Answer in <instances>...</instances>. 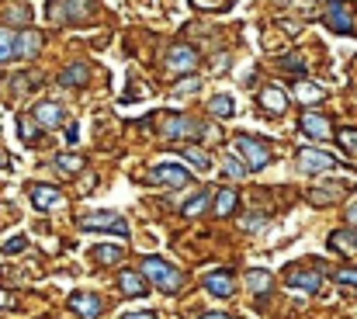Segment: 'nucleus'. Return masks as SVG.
<instances>
[{
	"instance_id": "39448f33",
	"label": "nucleus",
	"mask_w": 357,
	"mask_h": 319,
	"mask_svg": "<svg viewBox=\"0 0 357 319\" xmlns=\"http://www.w3.org/2000/svg\"><path fill=\"white\" fill-rule=\"evenodd\" d=\"M149 184H156V188H184V184H191V174L181 163H156L149 170Z\"/></svg>"
},
{
	"instance_id": "f704fd0d",
	"label": "nucleus",
	"mask_w": 357,
	"mask_h": 319,
	"mask_svg": "<svg viewBox=\"0 0 357 319\" xmlns=\"http://www.w3.org/2000/svg\"><path fill=\"white\" fill-rule=\"evenodd\" d=\"M226 170H229L232 177H243V174H246V163H239L236 156H229V160H226Z\"/></svg>"
},
{
	"instance_id": "0eeeda50",
	"label": "nucleus",
	"mask_w": 357,
	"mask_h": 319,
	"mask_svg": "<svg viewBox=\"0 0 357 319\" xmlns=\"http://www.w3.org/2000/svg\"><path fill=\"white\" fill-rule=\"evenodd\" d=\"M333 167H336V156H329L326 149H312V146L298 149V170L302 174H326Z\"/></svg>"
},
{
	"instance_id": "cd10ccee",
	"label": "nucleus",
	"mask_w": 357,
	"mask_h": 319,
	"mask_svg": "<svg viewBox=\"0 0 357 319\" xmlns=\"http://www.w3.org/2000/svg\"><path fill=\"white\" fill-rule=\"evenodd\" d=\"M91 257H94L98 264H118V260H122V246H94Z\"/></svg>"
},
{
	"instance_id": "393cba45",
	"label": "nucleus",
	"mask_w": 357,
	"mask_h": 319,
	"mask_svg": "<svg viewBox=\"0 0 357 319\" xmlns=\"http://www.w3.org/2000/svg\"><path fill=\"white\" fill-rule=\"evenodd\" d=\"M56 170H63V174H80V170H84V156H77V153H60V156H56Z\"/></svg>"
},
{
	"instance_id": "c85d7f7f",
	"label": "nucleus",
	"mask_w": 357,
	"mask_h": 319,
	"mask_svg": "<svg viewBox=\"0 0 357 319\" xmlns=\"http://www.w3.org/2000/svg\"><path fill=\"white\" fill-rule=\"evenodd\" d=\"M205 208H208V194L201 191V194H194L191 201H184V208H181V212H184V215H201Z\"/></svg>"
},
{
	"instance_id": "ea45409f",
	"label": "nucleus",
	"mask_w": 357,
	"mask_h": 319,
	"mask_svg": "<svg viewBox=\"0 0 357 319\" xmlns=\"http://www.w3.org/2000/svg\"><path fill=\"white\" fill-rule=\"evenodd\" d=\"M122 319H156V316L153 312H125Z\"/></svg>"
},
{
	"instance_id": "6e6552de",
	"label": "nucleus",
	"mask_w": 357,
	"mask_h": 319,
	"mask_svg": "<svg viewBox=\"0 0 357 319\" xmlns=\"http://www.w3.org/2000/svg\"><path fill=\"white\" fill-rule=\"evenodd\" d=\"M167 70H170L174 77L194 73V70H198V53H194L191 46H174L170 56H167Z\"/></svg>"
},
{
	"instance_id": "b1692460",
	"label": "nucleus",
	"mask_w": 357,
	"mask_h": 319,
	"mask_svg": "<svg viewBox=\"0 0 357 319\" xmlns=\"http://www.w3.org/2000/svg\"><path fill=\"white\" fill-rule=\"evenodd\" d=\"M181 156H184L194 170H208V167H212L208 153H205V149H198V146H184V153H181Z\"/></svg>"
},
{
	"instance_id": "2f4dec72",
	"label": "nucleus",
	"mask_w": 357,
	"mask_h": 319,
	"mask_svg": "<svg viewBox=\"0 0 357 319\" xmlns=\"http://www.w3.org/2000/svg\"><path fill=\"white\" fill-rule=\"evenodd\" d=\"M198 87H201V77H187L184 84H177V87H174V94H177V98H184V94H194Z\"/></svg>"
},
{
	"instance_id": "72a5a7b5",
	"label": "nucleus",
	"mask_w": 357,
	"mask_h": 319,
	"mask_svg": "<svg viewBox=\"0 0 357 319\" xmlns=\"http://www.w3.org/2000/svg\"><path fill=\"white\" fill-rule=\"evenodd\" d=\"M336 281H340V284H357V267H340V271H336Z\"/></svg>"
},
{
	"instance_id": "58836bf2",
	"label": "nucleus",
	"mask_w": 357,
	"mask_h": 319,
	"mask_svg": "<svg viewBox=\"0 0 357 319\" xmlns=\"http://www.w3.org/2000/svg\"><path fill=\"white\" fill-rule=\"evenodd\" d=\"M243 229H264V219H243Z\"/></svg>"
},
{
	"instance_id": "aec40b11",
	"label": "nucleus",
	"mask_w": 357,
	"mask_h": 319,
	"mask_svg": "<svg viewBox=\"0 0 357 319\" xmlns=\"http://www.w3.org/2000/svg\"><path fill=\"white\" fill-rule=\"evenodd\" d=\"M39 49H42V35L39 32H21L18 35V56L21 60H32Z\"/></svg>"
},
{
	"instance_id": "4c0bfd02",
	"label": "nucleus",
	"mask_w": 357,
	"mask_h": 319,
	"mask_svg": "<svg viewBox=\"0 0 357 319\" xmlns=\"http://www.w3.org/2000/svg\"><path fill=\"white\" fill-rule=\"evenodd\" d=\"M11 305H15V298H11L4 288H0V309H11Z\"/></svg>"
},
{
	"instance_id": "f03ea898",
	"label": "nucleus",
	"mask_w": 357,
	"mask_h": 319,
	"mask_svg": "<svg viewBox=\"0 0 357 319\" xmlns=\"http://www.w3.org/2000/svg\"><path fill=\"white\" fill-rule=\"evenodd\" d=\"M46 15L53 21H70V25H80V21H91L94 15V4L91 0H53L46 8Z\"/></svg>"
},
{
	"instance_id": "bb28decb",
	"label": "nucleus",
	"mask_w": 357,
	"mask_h": 319,
	"mask_svg": "<svg viewBox=\"0 0 357 319\" xmlns=\"http://www.w3.org/2000/svg\"><path fill=\"white\" fill-rule=\"evenodd\" d=\"M246 284H250V291H257V295H267L274 281H271V274H267V271H250V274H246Z\"/></svg>"
},
{
	"instance_id": "4be33fe9",
	"label": "nucleus",
	"mask_w": 357,
	"mask_h": 319,
	"mask_svg": "<svg viewBox=\"0 0 357 319\" xmlns=\"http://www.w3.org/2000/svg\"><path fill=\"white\" fill-rule=\"evenodd\" d=\"M208 111H212L215 118H232V115H236V101H232L229 94H215V98L208 101Z\"/></svg>"
},
{
	"instance_id": "f257e3e1",
	"label": "nucleus",
	"mask_w": 357,
	"mask_h": 319,
	"mask_svg": "<svg viewBox=\"0 0 357 319\" xmlns=\"http://www.w3.org/2000/svg\"><path fill=\"white\" fill-rule=\"evenodd\" d=\"M143 277L146 281H153L156 288H163V291H177L181 284H184V274L177 271V267H170L163 257H143Z\"/></svg>"
},
{
	"instance_id": "5701e85b",
	"label": "nucleus",
	"mask_w": 357,
	"mask_h": 319,
	"mask_svg": "<svg viewBox=\"0 0 357 319\" xmlns=\"http://www.w3.org/2000/svg\"><path fill=\"white\" fill-rule=\"evenodd\" d=\"M18 56V35L11 28H0V63H8Z\"/></svg>"
},
{
	"instance_id": "37998d69",
	"label": "nucleus",
	"mask_w": 357,
	"mask_h": 319,
	"mask_svg": "<svg viewBox=\"0 0 357 319\" xmlns=\"http://www.w3.org/2000/svg\"><path fill=\"white\" fill-rule=\"evenodd\" d=\"M347 222H350V226H357V205H350V212H347Z\"/></svg>"
},
{
	"instance_id": "7ed1b4c3",
	"label": "nucleus",
	"mask_w": 357,
	"mask_h": 319,
	"mask_svg": "<svg viewBox=\"0 0 357 319\" xmlns=\"http://www.w3.org/2000/svg\"><path fill=\"white\" fill-rule=\"evenodd\" d=\"M232 149H236V156H243L246 170H264V167L271 163V149H267L264 143H257L253 136H236V139H232Z\"/></svg>"
},
{
	"instance_id": "9d476101",
	"label": "nucleus",
	"mask_w": 357,
	"mask_h": 319,
	"mask_svg": "<svg viewBox=\"0 0 357 319\" xmlns=\"http://www.w3.org/2000/svg\"><path fill=\"white\" fill-rule=\"evenodd\" d=\"M70 309L80 316V319H98L104 312V302L101 295H91V291H73L70 295Z\"/></svg>"
},
{
	"instance_id": "f8f14e48",
	"label": "nucleus",
	"mask_w": 357,
	"mask_h": 319,
	"mask_svg": "<svg viewBox=\"0 0 357 319\" xmlns=\"http://www.w3.org/2000/svg\"><path fill=\"white\" fill-rule=\"evenodd\" d=\"M32 205H35V212H56V208H63V191H56V188H49V184H35L32 191Z\"/></svg>"
},
{
	"instance_id": "a19ab883",
	"label": "nucleus",
	"mask_w": 357,
	"mask_h": 319,
	"mask_svg": "<svg viewBox=\"0 0 357 319\" xmlns=\"http://www.w3.org/2000/svg\"><path fill=\"white\" fill-rule=\"evenodd\" d=\"M0 170H11V156L4 149H0Z\"/></svg>"
},
{
	"instance_id": "dca6fc26",
	"label": "nucleus",
	"mask_w": 357,
	"mask_h": 319,
	"mask_svg": "<svg viewBox=\"0 0 357 319\" xmlns=\"http://www.w3.org/2000/svg\"><path fill=\"white\" fill-rule=\"evenodd\" d=\"M260 104H264V111H271V115H284V111H288V94H284L281 87H264Z\"/></svg>"
},
{
	"instance_id": "473e14b6",
	"label": "nucleus",
	"mask_w": 357,
	"mask_h": 319,
	"mask_svg": "<svg viewBox=\"0 0 357 319\" xmlns=\"http://www.w3.org/2000/svg\"><path fill=\"white\" fill-rule=\"evenodd\" d=\"M21 250H28V239H25V236H11V239L4 243V253H21Z\"/></svg>"
},
{
	"instance_id": "1a4fd4ad",
	"label": "nucleus",
	"mask_w": 357,
	"mask_h": 319,
	"mask_svg": "<svg viewBox=\"0 0 357 319\" xmlns=\"http://www.w3.org/2000/svg\"><path fill=\"white\" fill-rule=\"evenodd\" d=\"M322 21H326V28H329V32H336V35H350V32H354L350 11H347V4H340V0H329V4H326Z\"/></svg>"
},
{
	"instance_id": "a211bd4d",
	"label": "nucleus",
	"mask_w": 357,
	"mask_h": 319,
	"mask_svg": "<svg viewBox=\"0 0 357 319\" xmlns=\"http://www.w3.org/2000/svg\"><path fill=\"white\" fill-rule=\"evenodd\" d=\"M295 98L312 108V104H319V101L326 98V91H322L319 84H312V80H298V84H295Z\"/></svg>"
},
{
	"instance_id": "9b49d317",
	"label": "nucleus",
	"mask_w": 357,
	"mask_h": 319,
	"mask_svg": "<svg viewBox=\"0 0 357 319\" xmlns=\"http://www.w3.org/2000/svg\"><path fill=\"white\" fill-rule=\"evenodd\" d=\"M298 129H302L309 139H315V143L333 139V125H329V118H326V115H312V111H305V115H302V122H298Z\"/></svg>"
},
{
	"instance_id": "ddd939ff",
	"label": "nucleus",
	"mask_w": 357,
	"mask_h": 319,
	"mask_svg": "<svg viewBox=\"0 0 357 319\" xmlns=\"http://www.w3.org/2000/svg\"><path fill=\"white\" fill-rule=\"evenodd\" d=\"M205 291L215 295V298H229V295L236 291L232 274H229V271H212V274H205Z\"/></svg>"
},
{
	"instance_id": "20e7f679",
	"label": "nucleus",
	"mask_w": 357,
	"mask_h": 319,
	"mask_svg": "<svg viewBox=\"0 0 357 319\" xmlns=\"http://www.w3.org/2000/svg\"><path fill=\"white\" fill-rule=\"evenodd\" d=\"M80 229H104V233H115V236H129V222L118 215V212H91V215H80Z\"/></svg>"
},
{
	"instance_id": "c756f323",
	"label": "nucleus",
	"mask_w": 357,
	"mask_h": 319,
	"mask_svg": "<svg viewBox=\"0 0 357 319\" xmlns=\"http://www.w3.org/2000/svg\"><path fill=\"white\" fill-rule=\"evenodd\" d=\"M340 191H343V188H333V191H309V201H312V205H329V201L340 198Z\"/></svg>"
},
{
	"instance_id": "e433bc0d",
	"label": "nucleus",
	"mask_w": 357,
	"mask_h": 319,
	"mask_svg": "<svg viewBox=\"0 0 357 319\" xmlns=\"http://www.w3.org/2000/svg\"><path fill=\"white\" fill-rule=\"evenodd\" d=\"M284 66H288V70H295V73H305V63H302L298 56H288V60H284Z\"/></svg>"
},
{
	"instance_id": "423d86ee",
	"label": "nucleus",
	"mask_w": 357,
	"mask_h": 319,
	"mask_svg": "<svg viewBox=\"0 0 357 319\" xmlns=\"http://www.w3.org/2000/svg\"><path fill=\"white\" fill-rule=\"evenodd\" d=\"M160 132H163L167 139H174V143H187V139H198V136H201V122H194L191 115H174V118L163 122Z\"/></svg>"
},
{
	"instance_id": "6ab92c4d",
	"label": "nucleus",
	"mask_w": 357,
	"mask_h": 319,
	"mask_svg": "<svg viewBox=\"0 0 357 319\" xmlns=\"http://www.w3.org/2000/svg\"><path fill=\"white\" fill-rule=\"evenodd\" d=\"M118 288H122L129 298H139V295H146V277H139L136 271H122V274H118Z\"/></svg>"
},
{
	"instance_id": "4468645a",
	"label": "nucleus",
	"mask_w": 357,
	"mask_h": 319,
	"mask_svg": "<svg viewBox=\"0 0 357 319\" xmlns=\"http://www.w3.org/2000/svg\"><path fill=\"white\" fill-rule=\"evenodd\" d=\"M288 288H298L305 295H315L322 288V274L319 271H291L288 274Z\"/></svg>"
},
{
	"instance_id": "f3484780",
	"label": "nucleus",
	"mask_w": 357,
	"mask_h": 319,
	"mask_svg": "<svg viewBox=\"0 0 357 319\" xmlns=\"http://www.w3.org/2000/svg\"><path fill=\"white\" fill-rule=\"evenodd\" d=\"M60 84H63V87H87V84H91V70H87L84 63H73L70 70L60 73Z\"/></svg>"
},
{
	"instance_id": "79ce46f5",
	"label": "nucleus",
	"mask_w": 357,
	"mask_h": 319,
	"mask_svg": "<svg viewBox=\"0 0 357 319\" xmlns=\"http://www.w3.org/2000/svg\"><path fill=\"white\" fill-rule=\"evenodd\" d=\"M198 319H232V316H226V312H205V316H198Z\"/></svg>"
},
{
	"instance_id": "2eb2a0df",
	"label": "nucleus",
	"mask_w": 357,
	"mask_h": 319,
	"mask_svg": "<svg viewBox=\"0 0 357 319\" xmlns=\"http://www.w3.org/2000/svg\"><path fill=\"white\" fill-rule=\"evenodd\" d=\"M35 122H39L42 129H60V125H63V104H56V101L35 104Z\"/></svg>"
},
{
	"instance_id": "a878e982",
	"label": "nucleus",
	"mask_w": 357,
	"mask_h": 319,
	"mask_svg": "<svg viewBox=\"0 0 357 319\" xmlns=\"http://www.w3.org/2000/svg\"><path fill=\"white\" fill-rule=\"evenodd\" d=\"M232 212H236V191L222 188L219 198H215V215H232Z\"/></svg>"
},
{
	"instance_id": "412c9836",
	"label": "nucleus",
	"mask_w": 357,
	"mask_h": 319,
	"mask_svg": "<svg viewBox=\"0 0 357 319\" xmlns=\"http://www.w3.org/2000/svg\"><path fill=\"white\" fill-rule=\"evenodd\" d=\"M329 246L333 250H343V253H357V233L354 229H336L329 236Z\"/></svg>"
},
{
	"instance_id": "7c9ffc66",
	"label": "nucleus",
	"mask_w": 357,
	"mask_h": 319,
	"mask_svg": "<svg viewBox=\"0 0 357 319\" xmlns=\"http://www.w3.org/2000/svg\"><path fill=\"white\" fill-rule=\"evenodd\" d=\"M340 146L357 156V129H340Z\"/></svg>"
},
{
	"instance_id": "c9c22d12",
	"label": "nucleus",
	"mask_w": 357,
	"mask_h": 319,
	"mask_svg": "<svg viewBox=\"0 0 357 319\" xmlns=\"http://www.w3.org/2000/svg\"><path fill=\"white\" fill-rule=\"evenodd\" d=\"M194 8H201V11H219V8H226V0H194Z\"/></svg>"
}]
</instances>
